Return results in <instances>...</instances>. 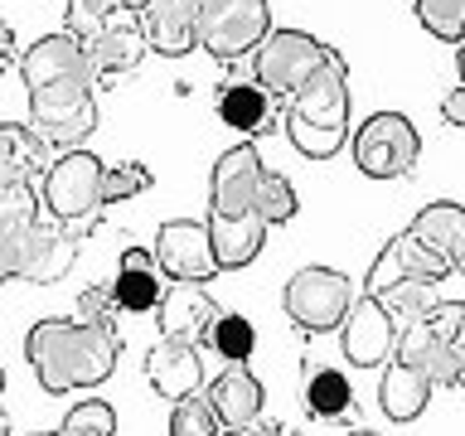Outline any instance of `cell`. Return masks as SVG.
Listing matches in <instances>:
<instances>
[{
    "label": "cell",
    "instance_id": "277c9868",
    "mask_svg": "<svg viewBox=\"0 0 465 436\" xmlns=\"http://www.w3.org/2000/svg\"><path fill=\"white\" fill-rule=\"evenodd\" d=\"M102 160L87 151H64L54 155L49 174H44L39 194H44V209L54 218H64V223H87L97 228L102 223Z\"/></svg>",
    "mask_w": 465,
    "mask_h": 436
},
{
    "label": "cell",
    "instance_id": "f546056e",
    "mask_svg": "<svg viewBox=\"0 0 465 436\" xmlns=\"http://www.w3.org/2000/svg\"><path fill=\"white\" fill-rule=\"evenodd\" d=\"M170 436H223V421H218L209 392H189V398L174 402L170 412Z\"/></svg>",
    "mask_w": 465,
    "mask_h": 436
},
{
    "label": "cell",
    "instance_id": "5bb4252c",
    "mask_svg": "<svg viewBox=\"0 0 465 436\" xmlns=\"http://www.w3.org/2000/svg\"><path fill=\"white\" fill-rule=\"evenodd\" d=\"M412 276H427V282H446V276H456L450 272V262H441L431 253V247H421L412 233H392V238L383 243V253L373 257V267H369V282H363V296H383V291L392 286H402V282H412Z\"/></svg>",
    "mask_w": 465,
    "mask_h": 436
},
{
    "label": "cell",
    "instance_id": "f35d334b",
    "mask_svg": "<svg viewBox=\"0 0 465 436\" xmlns=\"http://www.w3.org/2000/svg\"><path fill=\"white\" fill-rule=\"evenodd\" d=\"M238 436H286V431L276 427V421H252V427H247V431H238Z\"/></svg>",
    "mask_w": 465,
    "mask_h": 436
},
{
    "label": "cell",
    "instance_id": "ba28073f",
    "mask_svg": "<svg viewBox=\"0 0 465 436\" xmlns=\"http://www.w3.org/2000/svg\"><path fill=\"white\" fill-rule=\"evenodd\" d=\"M421 155V136L402 112H373L354 131V165L369 180H402Z\"/></svg>",
    "mask_w": 465,
    "mask_h": 436
},
{
    "label": "cell",
    "instance_id": "3957f363",
    "mask_svg": "<svg viewBox=\"0 0 465 436\" xmlns=\"http://www.w3.org/2000/svg\"><path fill=\"white\" fill-rule=\"evenodd\" d=\"M286 136L305 160H334L349 141V64L340 49L286 97Z\"/></svg>",
    "mask_w": 465,
    "mask_h": 436
},
{
    "label": "cell",
    "instance_id": "ac0fdd59",
    "mask_svg": "<svg viewBox=\"0 0 465 436\" xmlns=\"http://www.w3.org/2000/svg\"><path fill=\"white\" fill-rule=\"evenodd\" d=\"M35 218H39V189L35 184H5L0 189V286L20 276Z\"/></svg>",
    "mask_w": 465,
    "mask_h": 436
},
{
    "label": "cell",
    "instance_id": "6da1fadb",
    "mask_svg": "<svg viewBox=\"0 0 465 436\" xmlns=\"http://www.w3.org/2000/svg\"><path fill=\"white\" fill-rule=\"evenodd\" d=\"M20 78L29 93V131L49 151H83V141L97 131V78L83 58V44L58 35L35 39L20 54Z\"/></svg>",
    "mask_w": 465,
    "mask_h": 436
},
{
    "label": "cell",
    "instance_id": "f1b7e54d",
    "mask_svg": "<svg viewBox=\"0 0 465 436\" xmlns=\"http://www.w3.org/2000/svg\"><path fill=\"white\" fill-rule=\"evenodd\" d=\"M436 286L441 282H427V276H412V282H402V286H392L383 291V296H373V301H383L388 305V315L398 320V325H412V320H421L436 305Z\"/></svg>",
    "mask_w": 465,
    "mask_h": 436
},
{
    "label": "cell",
    "instance_id": "d6986e66",
    "mask_svg": "<svg viewBox=\"0 0 465 436\" xmlns=\"http://www.w3.org/2000/svg\"><path fill=\"white\" fill-rule=\"evenodd\" d=\"M203 10H209V0H151V10L141 15L151 49L165 54V58H180L189 49H199Z\"/></svg>",
    "mask_w": 465,
    "mask_h": 436
},
{
    "label": "cell",
    "instance_id": "ee69618b",
    "mask_svg": "<svg viewBox=\"0 0 465 436\" xmlns=\"http://www.w3.org/2000/svg\"><path fill=\"white\" fill-rule=\"evenodd\" d=\"M29 436H54V431H29Z\"/></svg>",
    "mask_w": 465,
    "mask_h": 436
},
{
    "label": "cell",
    "instance_id": "60d3db41",
    "mask_svg": "<svg viewBox=\"0 0 465 436\" xmlns=\"http://www.w3.org/2000/svg\"><path fill=\"white\" fill-rule=\"evenodd\" d=\"M0 436H10V417H5V402H0Z\"/></svg>",
    "mask_w": 465,
    "mask_h": 436
},
{
    "label": "cell",
    "instance_id": "d6a6232c",
    "mask_svg": "<svg viewBox=\"0 0 465 436\" xmlns=\"http://www.w3.org/2000/svg\"><path fill=\"white\" fill-rule=\"evenodd\" d=\"M145 189H151V165H141V160L107 165L102 170V209H107V203H122V199H136Z\"/></svg>",
    "mask_w": 465,
    "mask_h": 436
},
{
    "label": "cell",
    "instance_id": "603a6c76",
    "mask_svg": "<svg viewBox=\"0 0 465 436\" xmlns=\"http://www.w3.org/2000/svg\"><path fill=\"white\" fill-rule=\"evenodd\" d=\"M407 233H412L421 247H431L441 262H450V272H456L460 257H465V203L436 199L407 223Z\"/></svg>",
    "mask_w": 465,
    "mask_h": 436
},
{
    "label": "cell",
    "instance_id": "e0dca14e",
    "mask_svg": "<svg viewBox=\"0 0 465 436\" xmlns=\"http://www.w3.org/2000/svg\"><path fill=\"white\" fill-rule=\"evenodd\" d=\"M145 383H151L160 398H170V402L199 392L203 388V349L160 334V340L145 349Z\"/></svg>",
    "mask_w": 465,
    "mask_h": 436
},
{
    "label": "cell",
    "instance_id": "7c38bea8",
    "mask_svg": "<svg viewBox=\"0 0 465 436\" xmlns=\"http://www.w3.org/2000/svg\"><path fill=\"white\" fill-rule=\"evenodd\" d=\"M155 262L170 282H213L218 257H213L209 223H199V218H170V223H160Z\"/></svg>",
    "mask_w": 465,
    "mask_h": 436
},
{
    "label": "cell",
    "instance_id": "9a60e30c",
    "mask_svg": "<svg viewBox=\"0 0 465 436\" xmlns=\"http://www.w3.org/2000/svg\"><path fill=\"white\" fill-rule=\"evenodd\" d=\"M218 311H223V305L203 291V282H170L160 305H155V320H160V334H165V340H184V344L203 349Z\"/></svg>",
    "mask_w": 465,
    "mask_h": 436
},
{
    "label": "cell",
    "instance_id": "ab89813d",
    "mask_svg": "<svg viewBox=\"0 0 465 436\" xmlns=\"http://www.w3.org/2000/svg\"><path fill=\"white\" fill-rule=\"evenodd\" d=\"M456 73H460V83H465V39L456 44Z\"/></svg>",
    "mask_w": 465,
    "mask_h": 436
},
{
    "label": "cell",
    "instance_id": "484cf974",
    "mask_svg": "<svg viewBox=\"0 0 465 436\" xmlns=\"http://www.w3.org/2000/svg\"><path fill=\"white\" fill-rule=\"evenodd\" d=\"M301 398H305V412L320 417V421L354 417V388H349V378L340 369L305 363V369H301Z\"/></svg>",
    "mask_w": 465,
    "mask_h": 436
},
{
    "label": "cell",
    "instance_id": "7402d4cb",
    "mask_svg": "<svg viewBox=\"0 0 465 436\" xmlns=\"http://www.w3.org/2000/svg\"><path fill=\"white\" fill-rule=\"evenodd\" d=\"M54 155L25 122H0V189L5 184H44Z\"/></svg>",
    "mask_w": 465,
    "mask_h": 436
},
{
    "label": "cell",
    "instance_id": "b9f144b4",
    "mask_svg": "<svg viewBox=\"0 0 465 436\" xmlns=\"http://www.w3.org/2000/svg\"><path fill=\"white\" fill-rule=\"evenodd\" d=\"M344 436H378V431H369V427H354V431H344Z\"/></svg>",
    "mask_w": 465,
    "mask_h": 436
},
{
    "label": "cell",
    "instance_id": "8d00e7d4",
    "mask_svg": "<svg viewBox=\"0 0 465 436\" xmlns=\"http://www.w3.org/2000/svg\"><path fill=\"white\" fill-rule=\"evenodd\" d=\"M5 68H20V44H15V29L0 20V73Z\"/></svg>",
    "mask_w": 465,
    "mask_h": 436
},
{
    "label": "cell",
    "instance_id": "7a4b0ae2",
    "mask_svg": "<svg viewBox=\"0 0 465 436\" xmlns=\"http://www.w3.org/2000/svg\"><path fill=\"white\" fill-rule=\"evenodd\" d=\"M25 359L35 369L44 392H78V388H97L116 373L122 359V330L112 325H87V320H35L25 334Z\"/></svg>",
    "mask_w": 465,
    "mask_h": 436
},
{
    "label": "cell",
    "instance_id": "8992f818",
    "mask_svg": "<svg viewBox=\"0 0 465 436\" xmlns=\"http://www.w3.org/2000/svg\"><path fill=\"white\" fill-rule=\"evenodd\" d=\"M354 282L334 267H301L282 291V305L291 315V325L305 334H330L344 325L349 305H354Z\"/></svg>",
    "mask_w": 465,
    "mask_h": 436
},
{
    "label": "cell",
    "instance_id": "9c48e42d",
    "mask_svg": "<svg viewBox=\"0 0 465 436\" xmlns=\"http://www.w3.org/2000/svg\"><path fill=\"white\" fill-rule=\"evenodd\" d=\"M87 233H93L87 223H64V218H54V213H39L15 282H29V286L64 282V276L73 272V262H78V253H83Z\"/></svg>",
    "mask_w": 465,
    "mask_h": 436
},
{
    "label": "cell",
    "instance_id": "1f68e13d",
    "mask_svg": "<svg viewBox=\"0 0 465 436\" xmlns=\"http://www.w3.org/2000/svg\"><path fill=\"white\" fill-rule=\"evenodd\" d=\"M58 436H116V412L102 398H83L68 407V417L58 421Z\"/></svg>",
    "mask_w": 465,
    "mask_h": 436
},
{
    "label": "cell",
    "instance_id": "83f0119b",
    "mask_svg": "<svg viewBox=\"0 0 465 436\" xmlns=\"http://www.w3.org/2000/svg\"><path fill=\"white\" fill-rule=\"evenodd\" d=\"M296 189H291V180L282 170H262V180H257V218L267 228H282V223H291V218H296Z\"/></svg>",
    "mask_w": 465,
    "mask_h": 436
},
{
    "label": "cell",
    "instance_id": "5b68a950",
    "mask_svg": "<svg viewBox=\"0 0 465 436\" xmlns=\"http://www.w3.org/2000/svg\"><path fill=\"white\" fill-rule=\"evenodd\" d=\"M330 54H334L330 44L305 35V29H272V35L257 44V54H252V83L267 87V93L282 102V97L296 93L311 73L325 68Z\"/></svg>",
    "mask_w": 465,
    "mask_h": 436
},
{
    "label": "cell",
    "instance_id": "d590c367",
    "mask_svg": "<svg viewBox=\"0 0 465 436\" xmlns=\"http://www.w3.org/2000/svg\"><path fill=\"white\" fill-rule=\"evenodd\" d=\"M441 122L446 126H465V83L456 87V93L441 97Z\"/></svg>",
    "mask_w": 465,
    "mask_h": 436
},
{
    "label": "cell",
    "instance_id": "44dd1931",
    "mask_svg": "<svg viewBox=\"0 0 465 436\" xmlns=\"http://www.w3.org/2000/svg\"><path fill=\"white\" fill-rule=\"evenodd\" d=\"M112 296L126 315H145L160 305V296H165V272H160L151 247H141V243L122 247V267L112 276Z\"/></svg>",
    "mask_w": 465,
    "mask_h": 436
},
{
    "label": "cell",
    "instance_id": "52a82bcc",
    "mask_svg": "<svg viewBox=\"0 0 465 436\" xmlns=\"http://www.w3.org/2000/svg\"><path fill=\"white\" fill-rule=\"evenodd\" d=\"M272 35L267 0H209L199 20V49L218 64H238L242 54H257V44Z\"/></svg>",
    "mask_w": 465,
    "mask_h": 436
},
{
    "label": "cell",
    "instance_id": "836d02e7",
    "mask_svg": "<svg viewBox=\"0 0 465 436\" xmlns=\"http://www.w3.org/2000/svg\"><path fill=\"white\" fill-rule=\"evenodd\" d=\"M116 315H122V305L112 296V282H93L78 296V320H87V325H112L116 330Z\"/></svg>",
    "mask_w": 465,
    "mask_h": 436
},
{
    "label": "cell",
    "instance_id": "e575fe53",
    "mask_svg": "<svg viewBox=\"0 0 465 436\" xmlns=\"http://www.w3.org/2000/svg\"><path fill=\"white\" fill-rule=\"evenodd\" d=\"M421 320H427V330L436 334V340H446V344L465 340V301H436Z\"/></svg>",
    "mask_w": 465,
    "mask_h": 436
},
{
    "label": "cell",
    "instance_id": "cb8c5ba5",
    "mask_svg": "<svg viewBox=\"0 0 465 436\" xmlns=\"http://www.w3.org/2000/svg\"><path fill=\"white\" fill-rule=\"evenodd\" d=\"M276 116H282L276 97L267 93V87H257V83H228L223 93H218V122L242 131L247 141L276 131Z\"/></svg>",
    "mask_w": 465,
    "mask_h": 436
},
{
    "label": "cell",
    "instance_id": "4316f807",
    "mask_svg": "<svg viewBox=\"0 0 465 436\" xmlns=\"http://www.w3.org/2000/svg\"><path fill=\"white\" fill-rule=\"evenodd\" d=\"M203 349H209L213 359H223V363H247V359H252V349H257L252 320L238 315V311H218V320H213V330H209V340H203Z\"/></svg>",
    "mask_w": 465,
    "mask_h": 436
},
{
    "label": "cell",
    "instance_id": "2e32d148",
    "mask_svg": "<svg viewBox=\"0 0 465 436\" xmlns=\"http://www.w3.org/2000/svg\"><path fill=\"white\" fill-rule=\"evenodd\" d=\"M392 359L412 363V369L427 378L431 388H460V383H465V349L436 340V334L427 330V320H412V325H402V334H398V354H392Z\"/></svg>",
    "mask_w": 465,
    "mask_h": 436
},
{
    "label": "cell",
    "instance_id": "8fae6325",
    "mask_svg": "<svg viewBox=\"0 0 465 436\" xmlns=\"http://www.w3.org/2000/svg\"><path fill=\"white\" fill-rule=\"evenodd\" d=\"M145 54H151V39H145L141 15H131V10L107 15V20L83 39V58H87V68H93L97 83H112V78H122V73H131Z\"/></svg>",
    "mask_w": 465,
    "mask_h": 436
},
{
    "label": "cell",
    "instance_id": "7bdbcfd3",
    "mask_svg": "<svg viewBox=\"0 0 465 436\" xmlns=\"http://www.w3.org/2000/svg\"><path fill=\"white\" fill-rule=\"evenodd\" d=\"M0 398H5V369H0Z\"/></svg>",
    "mask_w": 465,
    "mask_h": 436
},
{
    "label": "cell",
    "instance_id": "bcb514c9",
    "mask_svg": "<svg viewBox=\"0 0 465 436\" xmlns=\"http://www.w3.org/2000/svg\"><path fill=\"white\" fill-rule=\"evenodd\" d=\"M54 436H58V431H54Z\"/></svg>",
    "mask_w": 465,
    "mask_h": 436
},
{
    "label": "cell",
    "instance_id": "4dcf8cb0",
    "mask_svg": "<svg viewBox=\"0 0 465 436\" xmlns=\"http://www.w3.org/2000/svg\"><path fill=\"white\" fill-rule=\"evenodd\" d=\"M412 10L427 35L446 39V44L465 39V0H412Z\"/></svg>",
    "mask_w": 465,
    "mask_h": 436
},
{
    "label": "cell",
    "instance_id": "74e56055",
    "mask_svg": "<svg viewBox=\"0 0 465 436\" xmlns=\"http://www.w3.org/2000/svg\"><path fill=\"white\" fill-rule=\"evenodd\" d=\"M97 5L107 10V15H122V10H131V15H145V10H151V0H97Z\"/></svg>",
    "mask_w": 465,
    "mask_h": 436
},
{
    "label": "cell",
    "instance_id": "ffe728a7",
    "mask_svg": "<svg viewBox=\"0 0 465 436\" xmlns=\"http://www.w3.org/2000/svg\"><path fill=\"white\" fill-rule=\"evenodd\" d=\"M203 392H209V402H213V412H218V421H223L228 436H238V431L252 427V421H262V402H267V392H262L257 373L247 369V363H228V369L218 373Z\"/></svg>",
    "mask_w": 465,
    "mask_h": 436
},
{
    "label": "cell",
    "instance_id": "d4e9b609",
    "mask_svg": "<svg viewBox=\"0 0 465 436\" xmlns=\"http://www.w3.org/2000/svg\"><path fill=\"white\" fill-rule=\"evenodd\" d=\"M431 392L436 388L402 359H388V369L378 373V407L388 412V421H417L421 412H427Z\"/></svg>",
    "mask_w": 465,
    "mask_h": 436
},
{
    "label": "cell",
    "instance_id": "30bf717a",
    "mask_svg": "<svg viewBox=\"0 0 465 436\" xmlns=\"http://www.w3.org/2000/svg\"><path fill=\"white\" fill-rule=\"evenodd\" d=\"M398 334H402V325L388 315V305L359 291L349 315H344V325H340V354L354 369H383L398 354Z\"/></svg>",
    "mask_w": 465,
    "mask_h": 436
},
{
    "label": "cell",
    "instance_id": "4fadbf2b",
    "mask_svg": "<svg viewBox=\"0 0 465 436\" xmlns=\"http://www.w3.org/2000/svg\"><path fill=\"white\" fill-rule=\"evenodd\" d=\"M262 155L252 141H238L218 155L213 165V203L209 218H252L257 213V180H262Z\"/></svg>",
    "mask_w": 465,
    "mask_h": 436
},
{
    "label": "cell",
    "instance_id": "f6af8a7d",
    "mask_svg": "<svg viewBox=\"0 0 465 436\" xmlns=\"http://www.w3.org/2000/svg\"><path fill=\"white\" fill-rule=\"evenodd\" d=\"M456 272H460V276H465V257H460V267H456Z\"/></svg>",
    "mask_w": 465,
    "mask_h": 436
}]
</instances>
